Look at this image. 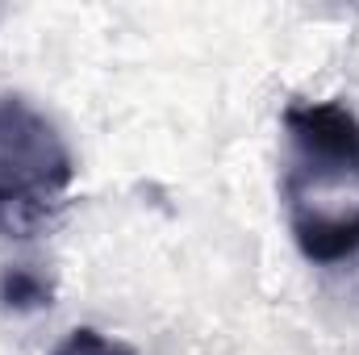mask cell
I'll list each match as a JSON object with an SVG mask.
<instances>
[{"mask_svg": "<svg viewBox=\"0 0 359 355\" xmlns=\"http://www.w3.org/2000/svg\"><path fill=\"white\" fill-rule=\"evenodd\" d=\"M0 301L8 309H42L50 305V284L29 267H8L0 276Z\"/></svg>", "mask_w": 359, "mask_h": 355, "instance_id": "4", "label": "cell"}, {"mask_svg": "<svg viewBox=\"0 0 359 355\" xmlns=\"http://www.w3.org/2000/svg\"><path fill=\"white\" fill-rule=\"evenodd\" d=\"M292 239L309 264H343L359 255V205L355 209H318L309 201H288Z\"/></svg>", "mask_w": 359, "mask_h": 355, "instance_id": "3", "label": "cell"}, {"mask_svg": "<svg viewBox=\"0 0 359 355\" xmlns=\"http://www.w3.org/2000/svg\"><path fill=\"white\" fill-rule=\"evenodd\" d=\"M55 355H134L126 343H117V339H109V335H100V330H88V326H80V330H72L63 343H59V351Z\"/></svg>", "mask_w": 359, "mask_h": 355, "instance_id": "5", "label": "cell"}, {"mask_svg": "<svg viewBox=\"0 0 359 355\" xmlns=\"http://www.w3.org/2000/svg\"><path fill=\"white\" fill-rule=\"evenodd\" d=\"M76 159L46 113L25 96H0V234H38L67 201Z\"/></svg>", "mask_w": 359, "mask_h": 355, "instance_id": "1", "label": "cell"}, {"mask_svg": "<svg viewBox=\"0 0 359 355\" xmlns=\"http://www.w3.org/2000/svg\"><path fill=\"white\" fill-rule=\"evenodd\" d=\"M284 134L292 142L288 188L359 180V117L334 100H305L284 109Z\"/></svg>", "mask_w": 359, "mask_h": 355, "instance_id": "2", "label": "cell"}]
</instances>
